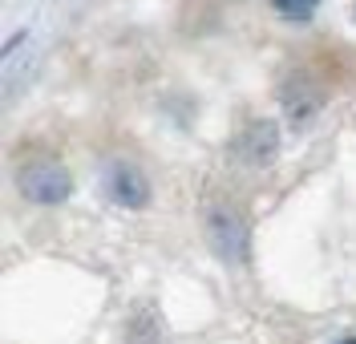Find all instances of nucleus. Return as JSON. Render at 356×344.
I'll return each instance as SVG.
<instances>
[{
  "mask_svg": "<svg viewBox=\"0 0 356 344\" xmlns=\"http://www.w3.org/2000/svg\"><path fill=\"white\" fill-rule=\"evenodd\" d=\"M340 344H356V336H348V341H340Z\"/></svg>",
  "mask_w": 356,
  "mask_h": 344,
  "instance_id": "7",
  "label": "nucleus"
},
{
  "mask_svg": "<svg viewBox=\"0 0 356 344\" xmlns=\"http://www.w3.org/2000/svg\"><path fill=\"white\" fill-rule=\"evenodd\" d=\"M106 190H110L113 203L126 206V211H138V206L150 203V183H146V174L126 158L106 162Z\"/></svg>",
  "mask_w": 356,
  "mask_h": 344,
  "instance_id": "3",
  "label": "nucleus"
},
{
  "mask_svg": "<svg viewBox=\"0 0 356 344\" xmlns=\"http://www.w3.org/2000/svg\"><path fill=\"white\" fill-rule=\"evenodd\" d=\"M21 195L29 203H41V206H57L69 199V190H73V179H69L65 166H57V162H33V166H24L21 170Z\"/></svg>",
  "mask_w": 356,
  "mask_h": 344,
  "instance_id": "2",
  "label": "nucleus"
},
{
  "mask_svg": "<svg viewBox=\"0 0 356 344\" xmlns=\"http://www.w3.org/2000/svg\"><path fill=\"white\" fill-rule=\"evenodd\" d=\"M126 344H162V328H158V316H150V312H138V316L130 320Z\"/></svg>",
  "mask_w": 356,
  "mask_h": 344,
  "instance_id": "5",
  "label": "nucleus"
},
{
  "mask_svg": "<svg viewBox=\"0 0 356 344\" xmlns=\"http://www.w3.org/2000/svg\"><path fill=\"white\" fill-rule=\"evenodd\" d=\"M235 150H239V158L247 166H267V162L280 154V126L267 122V117H255L243 134H239Z\"/></svg>",
  "mask_w": 356,
  "mask_h": 344,
  "instance_id": "4",
  "label": "nucleus"
},
{
  "mask_svg": "<svg viewBox=\"0 0 356 344\" xmlns=\"http://www.w3.org/2000/svg\"><path fill=\"white\" fill-rule=\"evenodd\" d=\"M271 4H275L288 21H308L312 13H316V4H320V0H271Z\"/></svg>",
  "mask_w": 356,
  "mask_h": 344,
  "instance_id": "6",
  "label": "nucleus"
},
{
  "mask_svg": "<svg viewBox=\"0 0 356 344\" xmlns=\"http://www.w3.org/2000/svg\"><path fill=\"white\" fill-rule=\"evenodd\" d=\"M207 243L211 252L227 259V263H243L247 252H251V231H247V219L231 206H215L207 215Z\"/></svg>",
  "mask_w": 356,
  "mask_h": 344,
  "instance_id": "1",
  "label": "nucleus"
}]
</instances>
